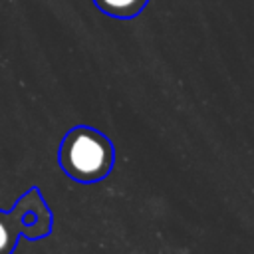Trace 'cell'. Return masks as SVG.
Returning <instances> with one entry per match:
<instances>
[{
	"instance_id": "6da1fadb",
	"label": "cell",
	"mask_w": 254,
	"mask_h": 254,
	"mask_svg": "<svg viewBox=\"0 0 254 254\" xmlns=\"http://www.w3.org/2000/svg\"><path fill=\"white\" fill-rule=\"evenodd\" d=\"M115 161L111 141L87 125L71 127L58 149V163L65 177L77 183H97L105 179Z\"/></svg>"
},
{
	"instance_id": "7a4b0ae2",
	"label": "cell",
	"mask_w": 254,
	"mask_h": 254,
	"mask_svg": "<svg viewBox=\"0 0 254 254\" xmlns=\"http://www.w3.org/2000/svg\"><path fill=\"white\" fill-rule=\"evenodd\" d=\"M50 232L52 212L38 189L20 196L10 212L0 210V254H12L20 234L28 240H40Z\"/></svg>"
},
{
	"instance_id": "3957f363",
	"label": "cell",
	"mask_w": 254,
	"mask_h": 254,
	"mask_svg": "<svg viewBox=\"0 0 254 254\" xmlns=\"http://www.w3.org/2000/svg\"><path fill=\"white\" fill-rule=\"evenodd\" d=\"M95 8L115 20H133L143 14L151 0H91Z\"/></svg>"
}]
</instances>
